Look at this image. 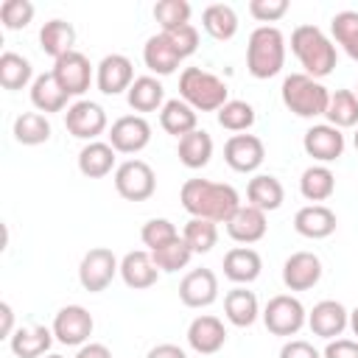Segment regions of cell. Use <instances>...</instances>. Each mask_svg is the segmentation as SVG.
<instances>
[{"label": "cell", "mask_w": 358, "mask_h": 358, "mask_svg": "<svg viewBox=\"0 0 358 358\" xmlns=\"http://www.w3.org/2000/svg\"><path fill=\"white\" fill-rule=\"evenodd\" d=\"M182 207L190 213V218H207L215 224H227L235 210L241 207L238 190L224 182H210V179H187L182 185Z\"/></svg>", "instance_id": "6da1fadb"}, {"label": "cell", "mask_w": 358, "mask_h": 358, "mask_svg": "<svg viewBox=\"0 0 358 358\" xmlns=\"http://www.w3.org/2000/svg\"><path fill=\"white\" fill-rule=\"evenodd\" d=\"M291 50L305 67V76L316 81L330 76L336 67V45L316 25H296L291 31Z\"/></svg>", "instance_id": "7a4b0ae2"}, {"label": "cell", "mask_w": 358, "mask_h": 358, "mask_svg": "<svg viewBox=\"0 0 358 358\" xmlns=\"http://www.w3.org/2000/svg\"><path fill=\"white\" fill-rule=\"evenodd\" d=\"M285 64V36L274 25H260L246 42V70L255 78H271Z\"/></svg>", "instance_id": "3957f363"}, {"label": "cell", "mask_w": 358, "mask_h": 358, "mask_svg": "<svg viewBox=\"0 0 358 358\" xmlns=\"http://www.w3.org/2000/svg\"><path fill=\"white\" fill-rule=\"evenodd\" d=\"M227 84L201 67H185L179 76V98L190 103L196 112H218L229 98Z\"/></svg>", "instance_id": "277c9868"}, {"label": "cell", "mask_w": 358, "mask_h": 358, "mask_svg": "<svg viewBox=\"0 0 358 358\" xmlns=\"http://www.w3.org/2000/svg\"><path fill=\"white\" fill-rule=\"evenodd\" d=\"M282 103L288 112H294L296 117H319L327 112L330 103V92L322 81L305 76V73H291L282 81Z\"/></svg>", "instance_id": "5b68a950"}, {"label": "cell", "mask_w": 358, "mask_h": 358, "mask_svg": "<svg viewBox=\"0 0 358 358\" xmlns=\"http://www.w3.org/2000/svg\"><path fill=\"white\" fill-rule=\"evenodd\" d=\"M260 316H263V324L268 327V333H274V336H296L308 322L305 305L291 294L271 296Z\"/></svg>", "instance_id": "8992f818"}, {"label": "cell", "mask_w": 358, "mask_h": 358, "mask_svg": "<svg viewBox=\"0 0 358 358\" xmlns=\"http://www.w3.org/2000/svg\"><path fill=\"white\" fill-rule=\"evenodd\" d=\"M115 190L126 201H145L157 190V176H154L148 162L126 159L115 168Z\"/></svg>", "instance_id": "52a82bcc"}, {"label": "cell", "mask_w": 358, "mask_h": 358, "mask_svg": "<svg viewBox=\"0 0 358 358\" xmlns=\"http://www.w3.org/2000/svg\"><path fill=\"white\" fill-rule=\"evenodd\" d=\"M117 271H120V263H117L115 252L106 246H95L78 263V282L84 285V291L98 294L115 280Z\"/></svg>", "instance_id": "ba28073f"}, {"label": "cell", "mask_w": 358, "mask_h": 358, "mask_svg": "<svg viewBox=\"0 0 358 358\" xmlns=\"http://www.w3.org/2000/svg\"><path fill=\"white\" fill-rule=\"evenodd\" d=\"M92 327H95V322H92V313L87 308L64 305L53 316V327L50 330H53L56 341H62L67 347H84L90 341V336H92Z\"/></svg>", "instance_id": "9c48e42d"}, {"label": "cell", "mask_w": 358, "mask_h": 358, "mask_svg": "<svg viewBox=\"0 0 358 358\" xmlns=\"http://www.w3.org/2000/svg\"><path fill=\"white\" fill-rule=\"evenodd\" d=\"M64 126H67V131H70L73 137L92 143V140H95L98 134H103V129H106V112H103L101 103L81 98V101H76V103L67 106V112H64Z\"/></svg>", "instance_id": "30bf717a"}, {"label": "cell", "mask_w": 358, "mask_h": 358, "mask_svg": "<svg viewBox=\"0 0 358 358\" xmlns=\"http://www.w3.org/2000/svg\"><path fill=\"white\" fill-rule=\"evenodd\" d=\"M151 143V123L143 115H123L109 129V145L117 154H137Z\"/></svg>", "instance_id": "8fae6325"}, {"label": "cell", "mask_w": 358, "mask_h": 358, "mask_svg": "<svg viewBox=\"0 0 358 358\" xmlns=\"http://www.w3.org/2000/svg\"><path fill=\"white\" fill-rule=\"evenodd\" d=\"M53 76L70 98L84 95L90 90V81H92V64L81 50H70L53 62Z\"/></svg>", "instance_id": "7c38bea8"}, {"label": "cell", "mask_w": 358, "mask_h": 358, "mask_svg": "<svg viewBox=\"0 0 358 358\" xmlns=\"http://www.w3.org/2000/svg\"><path fill=\"white\" fill-rule=\"evenodd\" d=\"M95 84L103 95H120L129 92V87L134 84V64L129 56L123 53H109L98 62L95 67Z\"/></svg>", "instance_id": "4fadbf2b"}, {"label": "cell", "mask_w": 358, "mask_h": 358, "mask_svg": "<svg viewBox=\"0 0 358 358\" xmlns=\"http://www.w3.org/2000/svg\"><path fill=\"white\" fill-rule=\"evenodd\" d=\"M224 159L238 173H252L266 159V145L255 134H232L224 145Z\"/></svg>", "instance_id": "5bb4252c"}, {"label": "cell", "mask_w": 358, "mask_h": 358, "mask_svg": "<svg viewBox=\"0 0 358 358\" xmlns=\"http://www.w3.org/2000/svg\"><path fill=\"white\" fill-rule=\"evenodd\" d=\"M308 327L313 330V336L333 341L350 327V310L336 299H322L308 313Z\"/></svg>", "instance_id": "9a60e30c"}, {"label": "cell", "mask_w": 358, "mask_h": 358, "mask_svg": "<svg viewBox=\"0 0 358 358\" xmlns=\"http://www.w3.org/2000/svg\"><path fill=\"white\" fill-rule=\"evenodd\" d=\"M179 299L187 308H207L218 299V277L213 268H193L179 282Z\"/></svg>", "instance_id": "2e32d148"}, {"label": "cell", "mask_w": 358, "mask_h": 358, "mask_svg": "<svg viewBox=\"0 0 358 358\" xmlns=\"http://www.w3.org/2000/svg\"><path fill=\"white\" fill-rule=\"evenodd\" d=\"M302 148L316 162H333L344 154V134H341V129H336L330 123H319V126H310L305 131Z\"/></svg>", "instance_id": "e0dca14e"}, {"label": "cell", "mask_w": 358, "mask_h": 358, "mask_svg": "<svg viewBox=\"0 0 358 358\" xmlns=\"http://www.w3.org/2000/svg\"><path fill=\"white\" fill-rule=\"evenodd\" d=\"M322 280V260L313 252H294L282 263V282L288 291H308Z\"/></svg>", "instance_id": "ac0fdd59"}, {"label": "cell", "mask_w": 358, "mask_h": 358, "mask_svg": "<svg viewBox=\"0 0 358 358\" xmlns=\"http://www.w3.org/2000/svg\"><path fill=\"white\" fill-rule=\"evenodd\" d=\"M187 344L199 352V355H213L227 344V327L218 316L201 313L190 322L187 327Z\"/></svg>", "instance_id": "d6986e66"}, {"label": "cell", "mask_w": 358, "mask_h": 358, "mask_svg": "<svg viewBox=\"0 0 358 358\" xmlns=\"http://www.w3.org/2000/svg\"><path fill=\"white\" fill-rule=\"evenodd\" d=\"M336 213L327 207V204H305L296 210L294 215V229L302 235V238H310V241H322L327 235L336 232Z\"/></svg>", "instance_id": "ffe728a7"}, {"label": "cell", "mask_w": 358, "mask_h": 358, "mask_svg": "<svg viewBox=\"0 0 358 358\" xmlns=\"http://www.w3.org/2000/svg\"><path fill=\"white\" fill-rule=\"evenodd\" d=\"M266 213L252 207V204H241L235 210V215L227 221V235L238 243H257L266 235Z\"/></svg>", "instance_id": "44dd1931"}, {"label": "cell", "mask_w": 358, "mask_h": 358, "mask_svg": "<svg viewBox=\"0 0 358 358\" xmlns=\"http://www.w3.org/2000/svg\"><path fill=\"white\" fill-rule=\"evenodd\" d=\"M120 277H123V282L129 288L140 291V288H151L157 282L159 268H157L151 252L137 249V252H126L123 255V260H120Z\"/></svg>", "instance_id": "7402d4cb"}, {"label": "cell", "mask_w": 358, "mask_h": 358, "mask_svg": "<svg viewBox=\"0 0 358 358\" xmlns=\"http://www.w3.org/2000/svg\"><path fill=\"white\" fill-rule=\"evenodd\" d=\"M260 268H263V260L252 246H232L224 255V274L238 285L255 282L260 277Z\"/></svg>", "instance_id": "603a6c76"}, {"label": "cell", "mask_w": 358, "mask_h": 358, "mask_svg": "<svg viewBox=\"0 0 358 358\" xmlns=\"http://www.w3.org/2000/svg\"><path fill=\"white\" fill-rule=\"evenodd\" d=\"M143 62H145V67H148L151 73H157V76H171V73L179 67L182 56L176 53V48L171 45V39L159 31V34H154V36L145 39V45H143Z\"/></svg>", "instance_id": "cb8c5ba5"}, {"label": "cell", "mask_w": 358, "mask_h": 358, "mask_svg": "<svg viewBox=\"0 0 358 358\" xmlns=\"http://www.w3.org/2000/svg\"><path fill=\"white\" fill-rule=\"evenodd\" d=\"M246 199L252 207L263 210V213H271V210H280L282 201H285V190H282V182L271 173H257L249 179L246 185Z\"/></svg>", "instance_id": "d4e9b609"}, {"label": "cell", "mask_w": 358, "mask_h": 358, "mask_svg": "<svg viewBox=\"0 0 358 358\" xmlns=\"http://www.w3.org/2000/svg\"><path fill=\"white\" fill-rule=\"evenodd\" d=\"M53 338H56L53 330H48L45 324H31V327L14 330V336L8 338V347L17 358H39L50 350Z\"/></svg>", "instance_id": "484cf974"}, {"label": "cell", "mask_w": 358, "mask_h": 358, "mask_svg": "<svg viewBox=\"0 0 358 358\" xmlns=\"http://www.w3.org/2000/svg\"><path fill=\"white\" fill-rule=\"evenodd\" d=\"M67 98H70V95L62 90V84L56 81L53 70L36 76L34 84H31V103L36 106V112H45V115L62 112V109L67 106Z\"/></svg>", "instance_id": "4316f807"}, {"label": "cell", "mask_w": 358, "mask_h": 358, "mask_svg": "<svg viewBox=\"0 0 358 358\" xmlns=\"http://www.w3.org/2000/svg\"><path fill=\"white\" fill-rule=\"evenodd\" d=\"M224 313L235 327H249L257 322L260 316V305L255 291H246L243 285H235L232 291H227L224 296Z\"/></svg>", "instance_id": "83f0119b"}, {"label": "cell", "mask_w": 358, "mask_h": 358, "mask_svg": "<svg viewBox=\"0 0 358 358\" xmlns=\"http://www.w3.org/2000/svg\"><path fill=\"white\" fill-rule=\"evenodd\" d=\"M199 117H196V109L190 103H185L182 98H171L165 101V106L159 109V126L173 134V137H185L190 131H196L199 126Z\"/></svg>", "instance_id": "f1b7e54d"}, {"label": "cell", "mask_w": 358, "mask_h": 358, "mask_svg": "<svg viewBox=\"0 0 358 358\" xmlns=\"http://www.w3.org/2000/svg\"><path fill=\"white\" fill-rule=\"evenodd\" d=\"M115 148L109 143H101V140H92L87 143L81 151H78V171L87 176V179H101L106 176L112 168H115Z\"/></svg>", "instance_id": "f546056e"}, {"label": "cell", "mask_w": 358, "mask_h": 358, "mask_svg": "<svg viewBox=\"0 0 358 358\" xmlns=\"http://www.w3.org/2000/svg\"><path fill=\"white\" fill-rule=\"evenodd\" d=\"M73 45H76V28L70 22H64V20H48L42 25V31H39V48L48 56H53V62L62 59L64 53L76 50Z\"/></svg>", "instance_id": "4dcf8cb0"}, {"label": "cell", "mask_w": 358, "mask_h": 358, "mask_svg": "<svg viewBox=\"0 0 358 358\" xmlns=\"http://www.w3.org/2000/svg\"><path fill=\"white\" fill-rule=\"evenodd\" d=\"M126 101L134 112H157L165 106V87L154 76H140L126 92Z\"/></svg>", "instance_id": "1f68e13d"}, {"label": "cell", "mask_w": 358, "mask_h": 358, "mask_svg": "<svg viewBox=\"0 0 358 358\" xmlns=\"http://www.w3.org/2000/svg\"><path fill=\"white\" fill-rule=\"evenodd\" d=\"M176 154H179V162L185 168H204L213 157V137L204 131V129H196L185 137H179V145H176Z\"/></svg>", "instance_id": "d6a6232c"}, {"label": "cell", "mask_w": 358, "mask_h": 358, "mask_svg": "<svg viewBox=\"0 0 358 358\" xmlns=\"http://www.w3.org/2000/svg\"><path fill=\"white\" fill-rule=\"evenodd\" d=\"M333 190H336V176H333V171L327 165H310V168L302 171V176H299V193L308 201L322 204V201H327L333 196Z\"/></svg>", "instance_id": "836d02e7"}, {"label": "cell", "mask_w": 358, "mask_h": 358, "mask_svg": "<svg viewBox=\"0 0 358 358\" xmlns=\"http://www.w3.org/2000/svg\"><path fill=\"white\" fill-rule=\"evenodd\" d=\"M201 25L213 39L227 42V39H232L238 34V14L227 3H213V6H207L201 11Z\"/></svg>", "instance_id": "e575fe53"}, {"label": "cell", "mask_w": 358, "mask_h": 358, "mask_svg": "<svg viewBox=\"0 0 358 358\" xmlns=\"http://www.w3.org/2000/svg\"><path fill=\"white\" fill-rule=\"evenodd\" d=\"M324 117L336 129L358 126V95H355V90H336V92H330V103H327Z\"/></svg>", "instance_id": "d590c367"}, {"label": "cell", "mask_w": 358, "mask_h": 358, "mask_svg": "<svg viewBox=\"0 0 358 358\" xmlns=\"http://www.w3.org/2000/svg\"><path fill=\"white\" fill-rule=\"evenodd\" d=\"M31 78H34V67H31V62L25 56H20L14 50H6L0 56V84H3V90H11V92L22 90Z\"/></svg>", "instance_id": "8d00e7d4"}, {"label": "cell", "mask_w": 358, "mask_h": 358, "mask_svg": "<svg viewBox=\"0 0 358 358\" xmlns=\"http://www.w3.org/2000/svg\"><path fill=\"white\" fill-rule=\"evenodd\" d=\"M14 140L22 145H42L50 140V120L42 112H22L14 120Z\"/></svg>", "instance_id": "74e56055"}, {"label": "cell", "mask_w": 358, "mask_h": 358, "mask_svg": "<svg viewBox=\"0 0 358 358\" xmlns=\"http://www.w3.org/2000/svg\"><path fill=\"white\" fill-rule=\"evenodd\" d=\"M182 238L193 255H204L218 243V227L215 221H207V218H190L182 229Z\"/></svg>", "instance_id": "f35d334b"}, {"label": "cell", "mask_w": 358, "mask_h": 358, "mask_svg": "<svg viewBox=\"0 0 358 358\" xmlns=\"http://www.w3.org/2000/svg\"><path fill=\"white\" fill-rule=\"evenodd\" d=\"M252 123H255V109H252V103H246V101H227V103L218 109V126L227 129V131L241 134V131H246Z\"/></svg>", "instance_id": "ab89813d"}, {"label": "cell", "mask_w": 358, "mask_h": 358, "mask_svg": "<svg viewBox=\"0 0 358 358\" xmlns=\"http://www.w3.org/2000/svg\"><path fill=\"white\" fill-rule=\"evenodd\" d=\"M151 257H154V263H157V268H159V271L173 274V271L185 268V266L190 263L193 252H190V246L185 243V238H176L173 243H168V246H162V249L151 252Z\"/></svg>", "instance_id": "60d3db41"}, {"label": "cell", "mask_w": 358, "mask_h": 358, "mask_svg": "<svg viewBox=\"0 0 358 358\" xmlns=\"http://www.w3.org/2000/svg\"><path fill=\"white\" fill-rule=\"evenodd\" d=\"M190 3L187 0H159L154 6V20L159 22L162 31H173L179 25L190 22Z\"/></svg>", "instance_id": "b9f144b4"}, {"label": "cell", "mask_w": 358, "mask_h": 358, "mask_svg": "<svg viewBox=\"0 0 358 358\" xmlns=\"http://www.w3.org/2000/svg\"><path fill=\"white\" fill-rule=\"evenodd\" d=\"M176 238H179V232L168 218H148L140 229V241L148 246V252H157V249L173 243Z\"/></svg>", "instance_id": "7bdbcfd3"}, {"label": "cell", "mask_w": 358, "mask_h": 358, "mask_svg": "<svg viewBox=\"0 0 358 358\" xmlns=\"http://www.w3.org/2000/svg\"><path fill=\"white\" fill-rule=\"evenodd\" d=\"M34 3L31 0H3L0 6V20L8 31H20L34 20Z\"/></svg>", "instance_id": "ee69618b"}, {"label": "cell", "mask_w": 358, "mask_h": 358, "mask_svg": "<svg viewBox=\"0 0 358 358\" xmlns=\"http://www.w3.org/2000/svg\"><path fill=\"white\" fill-rule=\"evenodd\" d=\"M330 31H333V39L347 48L355 36H358V11H338L333 20H330Z\"/></svg>", "instance_id": "f6af8a7d"}, {"label": "cell", "mask_w": 358, "mask_h": 358, "mask_svg": "<svg viewBox=\"0 0 358 358\" xmlns=\"http://www.w3.org/2000/svg\"><path fill=\"white\" fill-rule=\"evenodd\" d=\"M168 39H171V45L176 48V53L182 56V59H187V56H193L196 53V48H199V31L187 22V25H179V28H173V31H162Z\"/></svg>", "instance_id": "bcb514c9"}, {"label": "cell", "mask_w": 358, "mask_h": 358, "mask_svg": "<svg viewBox=\"0 0 358 358\" xmlns=\"http://www.w3.org/2000/svg\"><path fill=\"white\" fill-rule=\"evenodd\" d=\"M288 11V0H249V14L257 22H277L280 17H285Z\"/></svg>", "instance_id": "7dc6e473"}, {"label": "cell", "mask_w": 358, "mask_h": 358, "mask_svg": "<svg viewBox=\"0 0 358 358\" xmlns=\"http://www.w3.org/2000/svg\"><path fill=\"white\" fill-rule=\"evenodd\" d=\"M280 358H322V352L310 344V341H302V338H291L282 344L280 350Z\"/></svg>", "instance_id": "c3c4849f"}, {"label": "cell", "mask_w": 358, "mask_h": 358, "mask_svg": "<svg viewBox=\"0 0 358 358\" xmlns=\"http://www.w3.org/2000/svg\"><path fill=\"white\" fill-rule=\"evenodd\" d=\"M322 358H358V341H352V338H333V341H327Z\"/></svg>", "instance_id": "681fc988"}, {"label": "cell", "mask_w": 358, "mask_h": 358, "mask_svg": "<svg viewBox=\"0 0 358 358\" xmlns=\"http://www.w3.org/2000/svg\"><path fill=\"white\" fill-rule=\"evenodd\" d=\"M145 358H187V355H185V350H182L179 344H168V341H165V344L151 347Z\"/></svg>", "instance_id": "f907efd6"}, {"label": "cell", "mask_w": 358, "mask_h": 358, "mask_svg": "<svg viewBox=\"0 0 358 358\" xmlns=\"http://www.w3.org/2000/svg\"><path fill=\"white\" fill-rule=\"evenodd\" d=\"M76 358H112V352H109V347H106V344H98V341H90V344H84V347H78V352H76Z\"/></svg>", "instance_id": "816d5d0a"}, {"label": "cell", "mask_w": 358, "mask_h": 358, "mask_svg": "<svg viewBox=\"0 0 358 358\" xmlns=\"http://www.w3.org/2000/svg\"><path fill=\"white\" fill-rule=\"evenodd\" d=\"M0 316H3L0 336H3V338H11V336H14V310H11L8 302H0Z\"/></svg>", "instance_id": "f5cc1de1"}, {"label": "cell", "mask_w": 358, "mask_h": 358, "mask_svg": "<svg viewBox=\"0 0 358 358\" xmlns=\"http://www.w3.org/2000/svg\"><path fill=\"white\" fill-rule=\"evenodd\" d=\"M350 330H352V333L358 336V305H355V308L350 310Z\"/></svg>", "instance_id": "db71d44e"}, {"label": "cell", "mask_w": 358, "mask_h": 358, "mask_svg": "<svg viewBox=\"0 0 358 358\" xmlns=\"http://www.w3.org/2000/svg\"><path fill=\"white\" fill-rule=\"evenodd\" d=\"M344 50L350 53V59H355V62H358V36H355V39H352V42H350Z\"/></svg>", "instance_id": "11a10c76"}, {"label": "cell", "mask_w": 358, "mask_h": 358, "mask_svg": "<svg viewBox=\"0 0 358 358\" xmlns=\"http://www.w3.org/2000/svg\"><path fill=\"white\" fill-rule=\"evenodd\" d=\"M352 143H355V148H358V129H355V137H352Z\"/></svg>", "instance_id": "9f6ffc18"}, {"label": "cell", "mask_w": 358, "mask_h": 358, "mask_svg": "<svg viewBox=\"0 0 358 358\" xmlns=\"http://www.w3.org/2000/svg\"><path fill=\"white\" fill-rule=\"evenodd\" d=\"M45 358H64V355H56V352H53V355H45Z\"/></svg>", "instance_id": "6f0895ef"}, {"label": "cell", "mask_w": 358, "mask_h": 358, "mask_svg": "<svg viewBox=\"0 0 358 358\" xmlns=\"http://www.w3.org/2000/svg\"><path fill=\"white\" fill-rule=\"evenodd\" d=\"M355 95H358V87H355Z\"/></svg>", "instance_id": "680465c9"}]
</instances>
